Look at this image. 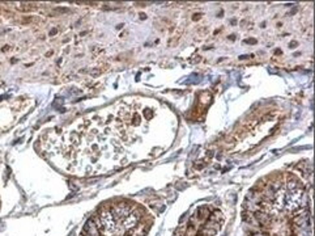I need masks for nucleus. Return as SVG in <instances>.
<instances>
[{"label":"nucleus","instance_id":"1","mask_svg":"<svg viewBox=\"0 0 315 236\" xmlns=\"http://www.w3.org/2000/svg\"><path fill=\"white\" fill-rule=\"evenodd\" d=\"M254 216H255L256 222H258L259 224H262V226H265V224H268V223L271 222V216H269L267 213H264L263 210L256 211L255 215H254Z\"/></svg>","mask_w":315,"mask_h":236},{"label":"nucleus","instance_id":"2","mask_svg":"<svg viewBox=\"0 0 315 236\" xmlns=\"http://www.w3.org/2000/svg\"><path fill=\"white\" fill-rule=\"evenodd\" d=\"M198 219L200 220V223L201 222H204V219H207L208 216H209V208H208L207 206H201V207H199V210H198Z\"/></svg>","mask_w":315,"mask_h":236},{"label":"nucleus","instance_id":"3","mask_svg":"<svg viewBox=\"0 0 315 236\" xmlns=\"http://www.w3.org/2000/svg\"><path fill=\"white\" fill-rule=\"evenodd\" d=\"M222 219V214H221V211L219 210H216V211H213V213L209 215V220H212V222H217V223H220V220Z\"/></svg>","mask_w":315,"mask_h":236},{"label":"nucleus","instance_id":"4","mask_svg":"<svg viewBox=\"0 0 315 236\" xmlns=\"http://www.w3.org/2000/svg\"><path fill=\"white\" fill-rule=\"evenodd\" d=\"M217 232L214 231V229H211V228H207V227H203L200 229V235L201 236H214Z\"/></svg>","mask_w":315,"mask_h":236},{"label":"nucleus","instance_id":"5","mask_svg":"<svg viewBox=\"0 0 315 236\" xmlns=\"http://www.w3.org/2000/svg\"><path fill=\"white\" fill-rule=\"evenodd\" d=\"M252 236H267L265 234H260V232H256V234H254Z\"/></svg>","mask_w":315,"mask_h":236}]
</instances>
